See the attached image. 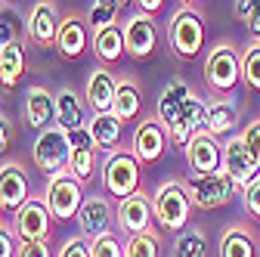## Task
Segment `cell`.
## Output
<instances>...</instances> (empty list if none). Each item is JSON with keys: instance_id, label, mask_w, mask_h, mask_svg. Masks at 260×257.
Returning a JSON list of instances; mask_svg holds the SVG:
<instances>
[{"instance_id": "1", "label": "cell", "mask_w": 260, "mask_h": 257, "mask_svg": "<svg viewBox=\"0 0 260 257\" xmlns=\"http://www.w3.org/2000/svg\"><path fill=\"white\" fill-rule=\"evenodd\" d=\"M152 208H155V223L168 233H183L189 227V217H192V196L183 180H168L155 192L152 199Z\"/></svg>"}, {"instance_id": "2", "label": "cell", "mask_w": 260, "mask_h": 257, "mask_svg": "<svg viewBox=\"0 0 260 257\" xmlns=\"http://www.w3.org/2000/svg\"><path fill=\"white\" fill-rule=\"evenodd\" d=\"M205 81L214 90V96H233V90L242 81V53L233 44L211 47L205 59Z\"/></svg>"}, {"instance_id": "3", "label": "cell", "mask_w": 260, "mask_h": 257, "mask_svg": "<svg viewBox=\"0 0 260 257\" xmlns=\"http://www.w3.org/2000/svg\"><path fill=\"white\" fill-rule=\"evenodd\" d=\"M168 44L180 62H192L205 47V19L199 10H177L168 25Z\"/></svg>"}, {"instance_id": "4", "label": "cell", "mask_w": 260, "mask_h": 257, "mask_svg": "<svg viewBox=\"0 0 260 257\" xmlns=\"http://www.w3.org/2000/svg\"><path fill=\"white\" fill-rule=\"evenodd\" d=\"M140 158L134 152H124V149H115L109 152L106 165H103V186L109 196H115L118 202L130 199L140 192Z\"/></svg>"}, {"instance_id": "5", "label": "cell", "mask_w": 260, "mask_h": 257, "mask_svg": "<svg viewBox=\"0 0 260 257\" xmlns=\"http://www.w3.org/2000/svg\"><path fill=\"white\" fill-rule=\"evenodd\" d=\"M84 183L78 177H72V171H59L50 177L47 183V208L56 220H72L78 217L81 205H84Z\"/></svg>"}, {"instance_id": "6", "label": "cell", "mask_w": 260, "mask_h": 257, "mask_svg": "<svg viewBox=\"0 0 260 257\" xmlns=\"http://www.w3.org/2000/svg\"><path fill=\"white\" fill-rule=\"evenodd\" d=\"M186 189H189V196H192L195 211L223 208V205H230L233 196H236V183L226 177L223 171H217V174H192V180L186 183Z\"/></svg>"}, {"instance_id": "7", "label": "cell", "mask_w": 260, "mask_h": 257, "mask_svg": "<svg viewBox=\"0 0 260 257\" xmlns=\"http://www.w3.org/2000/svg\"><path fill=\"white\" fill-rule=\"evenodd\" d=\"M69 162H72V143H69V134L62 127H47V131L38 134L35 140V165L44 171V174H59V171H69Z\"/></svg>"}, {"instance_id": "8", "label": "cell", "mask_w": 260, "mask_h": 257, "mask_svg": "<svg viewBox=\"0 0 260 257\" xmlns=\"http://www.w3.org/2000/svg\"><path fill=\"white\" fill-rule=\"evenodd\" d=\"M50 223H53V214L44 199H28L13 214V230L19 242H50Z\"/></svg>"}, {"instance_id": "9", "label": "cell", "mask_w": 260, "mask_h": 257, "mask_svg": "<svg viewBox=\"0 0 260 257\" xmlns=\"http://www.w3.org/2000/svg\"><path fill=\"white\" fill-rule=\"evenodd\" d=\"M158 50V28L152 22V16L146 13H134L124 22V53L137 62H149Z\"/></svg>"}, {"instance_id": "10", "label": "cell", "mask_w": 260, "mask_h": 257, "mask_svg": "<svg viewBox=\"0 0 260 257\" xmlns=\"http://www.w3.org/2000/svg\"><path fill=\"white\" fill-rule=\"evenodd\" d=\"M183 155H186L189 174H217V171H223V143H220V137H214L208 131L195 134L186 143Z\"/></svg>"}, {"instance_id": "11", "label": "cell", "mask_w": 260, "mask_h": 257, "mask_svg": "<svg viewBox=\"0 0 260 257\" xmlns=\"http://www.w3.org/2000/svg\"><path fill=\"white\" fill-rule=\"evenodd\" d=\"M223 174L230 177L236 183V189H248L254 183V177L260 174V168L254 165V158L251 152L245 149V140L242 134H233V137H226L223 140Z\"/></svg>"}, {"instance_id": "12", "label": "cell", "mask_w": 260, "mask_h": 257, "mask_svg": "<svg viewBox=\"0 0 260 257\" xmlns=\"http://www.w3.org/2000/svg\"><path fill=\"white\" fill-rule=\"evenodd\" d=\"M168 127L161 124L158 118H146L137 124L134 131V143H130V149H134V155L140 158V165H155L165 158L168 152Z\"/></svg>"}, {"instance_id": "13", "label": "cell", "mask_w": 260, "mask_h": 257, "mask_svg": "<svg viewBox=\"0 0 260 257\" xmlns=\"http://www.w3.org/2000/svg\"><path fill=\"white\" fill-rule=\"evenodd\" d=\"M202 131H208V103L202 96H192L183 106V112L177 115V121L168 127V140H171V146L186 149V143Z\"/></svg>"}, {"instance_id": "14", "label": "cell", "mask_w": 260, "mask_h": 257, "mask_svg": "<svg viewBox=\"0 0 260 257\" xmlns=\"http://www.w3.org/2000/svg\"><path fill=\"white\" fill-rule=\"evenodd\" d=\"M59 16H56V7L47 4V0H38L35 7H31L28 19H25V31H28V38L35 41L38 47L50 50L56 47V38H59Z\"/></svg>"}, {"instance_id": "15", "label": "cell", "mask_w": 260, "mask_h": 257, "mask_svg": "<svg viewBox=\"0 0 260 257\" xmlns=\"http://www.w3.org/2000/svg\"><path fill=\"white\" fill-rule=\"evenodd\" d=\"M69 143H72V162H69V171L72 177H78L81 183H90L93 174H96V140L87 127H78V131L69 134Z\"/></svg>"}, {"instance_id": "16", "label": "cell", "mask_w": 260, "mask_h": 257, "mask_svg": "<svg viewBox=\"0 0 260 257\" xmlns=\"http://www.w3.org/2000/svg\"><path fill=\"white\" fill-rule=\"evenodd\" d=\"M112 220H115V211L106 196H87L78 211V227H81V236H87V239L106 236Z\"/></svg>"}, {"instance_id": "17", "label": "cell", "mask_w": 260, "mask_h": 257, "mask_svg": "<svg viewBox=\"0 0 260 257\" xmlns=\"http://www.w3.org/2000/svg\"><path fill=\"white\" fill-rule=\"evenodd\" d=\"M152 220H155V208H152V199L137 192L121 202L118 208V223L127 236H140V233H149L152 230Z\"/></svg>"}, {"instance_id": "18", "label": "cell", "mask_w": 260, "mask_h": 257, "mask_svg": "<svg viewBox=\"0 0 260 257\" xmlns=\"http://www.w3.org/2000/svg\"><path fill=\"white\" fill-rule=\"evenodd\" d=\"M115 93H118V78H115L109 69H93V72L87 75L84 96H87V106L93 109V115L112 112V106H115Z\"/></svg>"}, {"instance_id": "19", "label": "cell", "mask_w": 260, "mask_h": 257, "mask_svg": "<svg viewBox=\"0 0 260 257\" xmlns=\"http://www.w3.org/2000/svg\"><path fill=\"white\" fill-rule=\"evenodd\" d=\"M25 124L35 131H47L50 121H56V96L47 87H28L25 90Z\"/></svg>"}, {"instance_id": "20", "label": "cell", "mask_w": 260, "mask_h": 257, "mask_svg": "<svg viewBox=\"0 0 260 257\" xmlns=\"http://www.w3.org/2000/svg\"><path fill=\"white\" fill-rule=\"evenodd\" d=\"M90 47H93V41H90V35H87L84 19H75V16L62 19V25H59V38H56V50L62 53V59L75 62V59H81Z\"/></svg>"}, {"instance_id": "21", "label": "cell", "mask_w": 260, "mask_h": 257, "mask_svg": "<svg viewBox=\"0 0 260 257\" xmlns=\"http://www.w3.org/2000/svg\"><path fill=\"white\" fill-rule=\"evenodd\" d=\"M239 121H242V115H239V106L233 96H214L208 103V134L226 140L239 131Z\"/></svg>"}, {"instance_id": "22", "label": "cell", "mask_w": 260, "mask_h": 257, "mask_svg": "<svg viewBox=\"0 0 260 257\" xmlns=\"http://www.w3.org/2000/svg\"><path fill=\"white\" fill-rule=\"evenodd\" d=\"M28 202V177L19 165H4L0 168V205L4 211H19Z\"/></svg>"}, {"instance_id": "23", "label": "cell", "mask_w": 260, "mask_h": 257, "mask_svg": "<svg viewBox=\"0 0 260 257\" xmlns=\"http://www.w3.org/2000/svg\"><path fill=\"white\" fill-rule=\"evenodd\" d=\"M189 100H192L189 84H186L183 78H171V81L165 84V90H161V96H158V115H155V118L165 124V127H171Z\"/></svg>"}, {"instance_id": "24", "label": "cell", "mask_w": 260, "mask_h": 257, "mask_svg": "<svg viewBox=\"0 0 260 257\" xmlns=\"http://www.w3.org/2000/svg\"><path fill=\"white\" fill-rule=\"evenodd\" d=\"M87 131L93 134V140H96V146H100V149L115 152V149L121 146L124 121H121L115 112H100V115H93V121L87 124Z\"/></svg>"}, {"instance_id": "25", "label": "cell", "mask_w": 260, "mask_h": 257, "mask_svg": "<svg viewBox=\"0 0 260 257\" xmlns=\"http://www.w3.org/2000/svg\"><path fill=\"white\" fill-rule=\"evenodd\" d=\"M220 257H257L254 236L245 223H233L220 236Z\"/></svg>"}, {"instance_id": "26", "label": "cell", "mask_w": 260, "mask_h": 257, "mask_svg": "<svg viewBox=\"0 0 260 257\" xmlns=\"http://www.w3.org/2000/svg\"><path fill=\"white\" fill-rule=\"evenodd\" d=\"M112 112H115L124 124L134 121V118H140V112H143V90H140L137 81H130V78H121V81H118V93H115Z\"/></svg>"}, {"instance_id": "27", "label": "cell", "mask_w": 260, "mask_h": 257, "mask_svg": "<svg viewBox=\"0 0 260 257\" xmlns=\"http://www.w3.org/2000/svg\"><path fill=\"white\" fill-rule=\"evenodd\" d=\"M56 127H62L65 134L84 127V109L75 90H59L56 93Z\"/></svg>"}, {"instance_id": "28", "label": "cell", "mask_w": 260, "mask_h": 257, "mask_svg": "<svg viewBox=\"0 0 260 257\" xmlns=\"http://www.w3.org/2000/svg\"><path fill=\"white\" fill-rule=\"evenodd\" d=\"M22 78H25V44L16 41V44L4 47V53H0V84L10 90Z\"/></svg>"}, {"instance_id": "29", "label": "cell", "mask_w": 260, "mask_h": 257, "mask_svg": "<svg viewBox=\"0 0 260 257\" xmlns=\"http://www.w3.org/2000/svg\"><path fill=\"white\" fill-rule=\"evenodd\" d=\"M93 53L100 56L103 62H118L124 53V28L121 25H109L103 31H96L93 35Z\"/></svg>"}, {"instance_id": "30", "label": "cell", "mask_w": 260, "mask_h": 257, "mask_svg": "<svg viewBox=\"0 0 260 257\" xmlns=\"http://www.w3.org/2000/svg\"><path fill=\"white\" fill-rule=\"evenodd\" d=\"M174 257H211L205 233L202 230H189V227L183 233H177V239H174Z\"/></svg>"}, {"instance_id": "31", "label": "cell", "mask_w": 260, "mask_h": 257, "mask_svg": "<svg viewBox=\"0 0 260 257\" xmlns=\"http://www.w3.org/2000/svg\"><path fill=\"white\" fill-rule=\"evenodd\" d=\"M124 257H161V242L158 236L149 230V233H140V236H127L124 242Z\"/></svg>"}, {"instance_id": "32", "label": "cell", "mask_w": 260, "mask_h": 257, "mask_svg": "<svg viewBox=\"0 0 260 257\" xmlns=\"http://www.w3.org/2000/svg\"><path fill=\"white\" fill-rule=\"evenodd\" d=\"M242 78L251 90H260V41H251V47L242 53Z\"/></svg>"}, {"instance_id": "33", "label": "cell", "mask_w": 260, "mask_h": 257, "mask_svg": "<svg viewBox=\"0 0 260 257\" xmlns=\"http://www.w3.org/2000/svg\"><path fill=\"white\" fill-rule=\"evenodd\" d=\"M87 22L93 31H103L109 25H118V10L112 4H106V0H93V7L87 13Z\"/></svg>"}, {"instance_id": "34", "label": "cell", "mask_w": 260, "mask_h": 257, "mask_svg": "<svg viewBox=\"0 0 260 257\" xmlns=\"http://www.w3.org/2000/svg\"><path fill=\"white\" fill-rule=\"evenodd\" d=\"M90 254L93 257H124V245L115 233H106V236L90 239Z\"/></svg>"}, {"instance_id": "35", "label": "cell", "mask_w": 260, "mask_h": 257, "mask_svg": "<svg viewBox=\"0 0 260 257\" xmlns=\"http://www.w3.org/2000/svg\"><path fill=\"white\" fill-rule=\"evenodd\" d=\"M242 140H245V149H248V152H251V158H254V165L260 168V118H257V121H251V124L245 127Z\"/></svg>"}, {"instance_id": "36", "label": "cell", "mask_w": 260, "mask_h": 257, "mask_svg": "<svg viewBox=\"0 0 260 257\" xmlns=\"http://www.w3.org/2000/svg\"><path fill=\"white\" fill-rule=\"evenodd\" d=\"M19 236H16V230H10V227H4L0 223V257H19Z\"/></svg>"}, {"instance_id": "37", "label": "cell", "mask_w": 260, "mask_h": 257, "mask_svg": "<svg viewBox=\"0 0 260 257\" xmlns=\"http://www.w3.org/2000/svg\"><path fill=\"white\" fill-rule=\"evenodd\" d=\"M56 257H93V254H90V242H87V236L69 239V242L59 248V254H56Z\"/></svg>"}, {"instance_id": "38", "label": "cell", "mask_w": 260, "mask_h": 257, "mask_svg": "<svg viewBox=\"0 0 260 257\" xmlns=\"http://www.w3.org/2000/svg\"><path fill=\"white\" fill-rule=\"evenodd\" d=\"M245 211H248L254 220H260V174H257L254 183L245 189Z\"/></svg>"}, {"instance_id": "39", "label": "cell", "mask_w": 260, "mask_h": 257, "mask_svg": "<svg viewBox=\"0 0 260 257\" xmlns=\"http://www.w3.org/2000/svg\"><path fill=\"white\" fill-rule=\"evenodd\" d=\"M19 41V28H16V19L13 16H0V47H10Z\"/></svg>"}, {"instance_id": "40", "label": "cell", "mask_w": 260, "mask_h": 257, "mask_svg": "<svg viewBox=\"0 0 260 257\" xmlns=\"http://www.w3.org/2000/svg\"><path fill=\"white\" fill-rule=\"evenodd\" d=\"M257 10H260V0H233V13H236V19L245 22V25L254 19Z\"/></svg>"}, {"instance_id": "41", "label": "cell", "mask_w": 260, "mask_h": 257, "mask_svg": "<svg viewBox=\"0 0 260 257\" xmlns=\"http://www.w3.org/2000/svg\"><path fill=\"white\" fill-rule=\"evenodd\" d=\"M19 257H53L50 254V242H22L19 245Z\"/></svg>"}, {"instance_id": "42", "label": "cell", "mask_w": 260, "mask_h": 257, "mask_svg": "<svg viewBox=\"0 0 260 257\" xmlns=\"http://www.w3.org/2000/svg\"><path fill=\"white\" fill-rule=\"evenodd\" d=\"M10 146H13V124H10L7 115H0V155H4Z\"/></svg>"}, {"instance_id": "43", "label": "cell", "mask_w": 260, "mask_h": 257, "mask_svg": "<svg viewBox=\"0 0 260 257\" xmlns=\"http://www.w3.org/2000/svg\"><path fill=\"white\" fill-rule=\"evenodd\" d=\"M134 4L140 7V13H146V16H158L161 10H165L168 0H134Z\"/></svg>"}, {"instance_id": "44", "label": "cell", "mask_w": 260, "mask_h": 257, "mask_svg": "<svg viewBox=\"0 0 260 257\" xmlns=\"http://www.w3.org/2000/svg\"><path fill=\"white\" fill-rule=\"evenodd\" d=\"M248 28H251V38H254V41H260V10L254 13V19L248 22Z\"/></svg>"}, {"instance_id": "45", "label": "cell", "mask_w": 260, "mask_h": 257, "mask_svg": "<svg viewBox=\"0 0 260 257\" xmlns=\"http://www.w3.org/2000/svg\"><path fill=\"white\" fill-rule=\"evenodd\" d=\"M106 4H112V7H115V10L121 13V10H127L130 4H134V0H106Z\"/></svg>"}, {"instance_id": "46", "label": "cell", "mask_w": 260, "mask_h": 257, "mask_svg": "<svg viewBox=\"0 0 260 257\" xmlns=\"http://www.w3.org/2000/svg\"><path fill=\"white\" fill-rule=\"evenodd\" d=\"M180 7L183 10H195V7H199V0H180Z\"/></svg>"}, {"instance_id": "47", "label": "cell", "mask_w": 260, "mask_h": 257, "mask_svg": "<svg viewBox=\"0 0 260 257\" xmlns=\"http://www.w3.org/2000/svg\"><path fill=\"white\" fill-rule=\"evenodd\" d=\"M4 4H7V0H0V16H4Z\"/></svg>"}, {"instance_id": "48", "label": "cell", "mask_w": 260, "mask_h": 257, "mask_svg": "<svg viewBox=\"0 0 260 257\" xmlns=\"http://www.w3.org/2000/svg\"><path fill=\"white\" fill-rule=\"evenodd\" d=\"M0 217H4V205H0Z\"/></svg>"}, {"instance_id": "49", "label": "cell", "mask_w": 260, "mask_h": 257, "mask_svg": "<svg viewBox=\"0 0 260 257\" xmlns=\"http://www.w3.org/2000/svg\"><path fill=\"white\" fill-rule=\"evenodd\" d=\"M0 53H4V47H0Z\"/></svg>"}]
</instances>
